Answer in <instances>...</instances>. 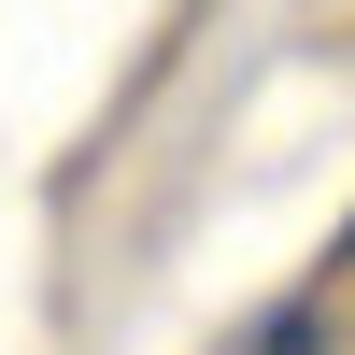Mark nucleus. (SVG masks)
Instances as JSON below:
<instances>
[{
	"mask_svg": "<svg viewBox=\"0 0 355 355\" xmlns=\"http://www.w3.org/2000/svg\"><path fill=\"white\" fill-rule=\"evenodd\" d=\"M227 355H341V327H327V299H284V313H256Z\"/></svg>",
	"mask_w": 355,
	"mask_h": 355,
	"instance_id": "1",
	"label": "nucleus"
}]
</instances>
